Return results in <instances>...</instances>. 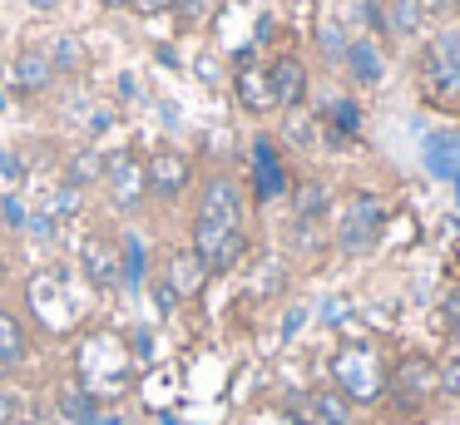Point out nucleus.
<instances>
[{
  "label": "nucleus",
  "mask_w": 460,
  "mask_h": 425,
  "mask_svg": "<svg viewBox=\"0 0 460 425\" xmlns=\"http://www.w3.org/2000/svg\"><path fill=\"white\" fill-rule=\"evenodd\" d=\"M248 178L233 168H208L199 178V198H193V217H189V247L203 257L213 277H228L248 262L252 252V233H248Z\"/></svg>",
  "instance_id": "f257e3e1"
},
{
  "label": "nucleus",
  "mask_w": 460,
  "mask_h": 425,
  "mask_svg": "<svg viewBox=\"0 0 460 425\" xmlns=\"http://www.w3.org/2000/svg\"><path fill=\"white\" fill-rule=\"evenodd\" d=\"M416 94L426 109L460 114V30H436L416 55Z\"/></svg>",
  "instance_id": "f03ea898"
},
{
  "label": "nucleus",
  "mask_w": 460,
  "mask_h": 425,
  "mask_svg": "<svg viewBox=\"0 0 460 425\" xmlns=\"http://www.w3.org/2000/svg\"><path fill=\"white\" fill-rule=\"evenodd\" d=\"M332 217H337V252L367 257V252H376L381 237H386L391 203H386V193H376V188H357V193H347L337 208H332Z\"/></svg>",
  "instance_id": "7ed1b4c3"
},
{
  "label": "nucleus",
  "mask_w": 460,
  "mask_h": 425,
  "mask_svg": "<svg viewBox=\"0 0 460 425\" xmlns=\"http://www.w3.org/2000/svg\"><path fill=\"white\" fill-rule=\"evenodd\" d=\"M386 371H391V361L381 356L376 341H341L337 351H332V385H337L351 405H381V395H386Z\"/></svg>",
  "instance_id": "20e7f679"
},
{
  "label": "nucleus",
  "mask_w": 460,
  "mask_h": 425,
  "mask_svg": "<svg viewBox=\"0 0 460 425\" xmlns=\"http://www.w3.org/2000/svg\"><path fill=\"white\" fill-rule=\"evenodd\" d=\"M436 395H440V366L430 361L426 351H406V356L391 361L386 395H381V405H386L391 415L416 421V415H426L430 405H436Z\"/></svg>",
  "instance_id": "39448f33"
},
{
  "label": "nucleus",
  "mask_w": 460,
  "mask_h": 425,
  "mask_svg": "<svg viewBox=\"0 0 460 425\" xmlns=\"http://www.w3.org/2000/svg\"><path fill=\"white\" fill-rule=\"evenodd\" d=\"M70 287H75V277L65 267H45V272H35L25 282V302H31L35 322L45 332H75L80 326V297Z\"/></svg>",
  "instance_id": "423d86ee"
},
{
  "label": "nucleus",
  "mask_w": 460,
  "mask_h": 425,
  "mask_svg": "<svg viewBox=\"0 0 460 425\" xmlns=\"http://www.w3.org/2000/svg\"><path fill=\"white\" fill-rule=\"evenodd\" d=\"M248 198L252 208H268L278 198L292 193V164L282 154V144L272 134H252V148H248Z\"/></svg>",
  "instance_id": "0eeeda50"
},
{
  "label": "nucleus",
  "mask_w": 460,
  "mask_h": 425,
  "mask_svg": "<svg viewBox=\"0 0 460 425\" xmlns=\"http://www.w3.org/2000/svg\"><path fill=\"white\" fill-rule=\"evenodd\" d=\"M144 183H149V203H179V198H189L193 183H199V164H193L189 148L159 144L144 158Z\"/></svg>",
  "instance_id": "6e6552de"
},
{
  "label": "nucleus",
  "mask_w": 460,
  "mask_h": 425,
  "mask_svg": "<svg viewBox=\"0 0 460 425\" xmlns=\"http://www.w3.org/2000/svg\"><path fill=\"white\" fill-rule=\"evenodd\" d=\"M104 198L119 217H139L144 203H149V183H144V158L134 148H119V154H104V178H100Z\"/></svg>",
  "instance_id": "1a4fd4ad"
},
{
  "label": "nucleus",
  "mask_w": 460,
  "mask_h": 425,
  "mask_svg": "<svg viewBox=\"0 0 460 425\" xmlns=\"http://www.w3.org/2000/svg\"><path fill=\"white\" fill-rule=\"evenodd\" d=\"M228 69H233V99H238V109L248 119H268V114H278V104H272V84H268V65L258 59V49L252 45H243V49H233V59H228Z\"/></svg>",
  "instance_id": "9d476101"
},
{
  "label": "nucleus",
  "mask_w": 460,
  "mask_h": 425,
  "mask_svg": "<svg viewBox=\"0 0 460 425\" xmlns=\"http://www.w3.org/2000/svg\"><path fill=\"white\" fill-rule=\"evenodd\" d=\"M55 84H60V75H55L50 49H45V45H21L11 55V65H5V94H11V99L35 104V99H45Z\"/></svg>",
  "instance_id": "9b49d317"
},
{
  "label": "nucleus",
  "mask_w": 460,
  "mask_h": 425,
  "mask_svg": "<svg viewBox=\"0 0 460 425\" xmlns=\"http://www.w3.org/2000/svg\"><path fill=\"white\" fill-rule=\"evenodd\" d=\"M75 272L94 287V292H119L124 272H119V237L110 233H84L80 237V252H75Z\"/></svg>",
  "instance_id": "f8f14e48"
},
{
  "label": "nucleus",
  "mask_w": 460,
  "mask_h": 425,
  "mask_svg": "<svg viewBox=\"0 0 460 425\" xmlns=\"http://www.w3.org/2000/svg\"><path fill=\"white\" fill-rule=\"evenodd\" d=\"M262 65H268V84H272V104H278V114L307 109V94H312V69H307V59L292 55V49H278V55H268Z\"/></svg>",
  "instance_id": "ddd939ff"
},
{
  "label": "nucleus",
  "mask_w": 460,
  "mask_h": 425,
  "mask_svg": "<svg viewBox=\"0 0 460 425\" xmlns=\"http://www.w3.org/2000/svg\"><path fill=\"white\" fill-rule=\"evenodd\" d=\"M159 277L164 282L173 287V297H179V302H199L203 297V287H208V267H203V257L193 252L189 243H179V247H169V252H164V262H159Z\"/></svg>",
  "instance_id": "4468645a"
},
{
  "label": "nucleus",
  "mask_w": 460,
  "mask_h": 425,
  "mask_svg": "<svg viewBox=\"0 0 460 425\" xmlns=\"http://www.w3.org/2000/svg\"><path fill=\"white\" fill-rule=\"evenodd\" d=\"M292 223H322V217H332V208H337V198H332V183L317 173L307 178H292Z\"/></svg>",
  "instance_id": "2eb2a0df"
},
{
  "label": "nucleus",
  "mask_w": 460,
  "mask_h": 425,
  "mask_svg": "<svg viewBox=\"0 0 460 425\" xmlns=\"http://www.w3.org/2000/svg\"><path fill=\"white\" fill-rule=\"evenodd\" d=\"M25 361H31V332L15 306L0 302V381H11Z\"/></svg>",
  "instance_id": "dca6fc26"
},
{
  "label": "nucleus",
  "mask_w": 460,
  "mask_h": 425,
  "mask_svg": "<svg viewBox=\"0 0 460 425\" xmlns=\"http://www.w3.org/2000/svg\"><path fill=\"white\" fill-rule=\"evenodd\" d=\"M317 119H322V128H327L332 144H357L361 128H367V109L357 104V94H337V99H327Z\"/></svg>",
  "instance_id": "f3484780"
},
{
  "label": "nucleus",
  "mask_w": 460,
  "mask_h": 425,
  "mask_svg": "<svg viewBox=\"0 0 460 425\" xmlns=\"http://www.w3.org/2000/svg\"><path fill=\"white\" fill-rule=\"evenodd\" d=\"M341 69H347L361 89H376L381 79H386V55H381V45L371 35H351L347 55H341Z\"/></svg>",
  "instance_id": "a211bd4d"
},
{
  "label": "nucleus",
  "mask_w": 460,
  "mask_h": 425,
  "mask_svg": "<svg viewBox=\"0 0 460 425\" xmlns=\"http://www.w3.org/2000/svg\"><path fill=\"white\" fill-rule=\"evenodd\" d=\"M420 164H426L430 178L450 183V178L460 173V134L456 128H436V134L420 138Z\"/></svg>",
  "instance_id": "6ab92c4d"
},
{
  "label": "nucleus",
  "mask_w": 460,
  "mask_h": 425,
  "mask_svg": "<svg viewBox=\"0 0 460 425\" xmlns=\"http://www.w3.org/2000/svg\"><path fill=\"white\" fill-rule=\"evenodd\" d=\"M302 415H307V425H351L357 405H351L337 385H317V391L302 395Z\"/></svg>",
  "instance_id": "aec40b11"
},
{
  "label": "nucleus",
  "mask_w": 460,
  "mask_h": 425,
  "mask_svg": "<svg viewBox=\"0 0 460 425\" xmlns=\"http://www.w3.org/2000/svg\"><path fill=\"white\" fill-rule=\"evenodd\" d=\"M100 178H104V154L94 144H80V148H70V154H65V164H60V183L65 188L90 193V188H100Z\"/></svg>",
  "instance_id": "412c9836"
},
{
  "label": "nucleus",
  "mask_w": 460,
  "mask_h": 425,
  "mask_svg": "<svg viewBox=\"0 0 460 425\" xmlns=\"http://www.w3.org/2000/svg\"><path fill=\"white\" fill-rule=\"evenodd\" d=\"M45 49H50V65L60 79H80L84 69H90V45H84L80 35H55Z\"/></svg>",
  "instance_id": "4be33fe9"
},
{
  "label": "nucleus",
  "mask_w": 460,
  "mask_h": 425,
  "mask_svg": "<svg viewBox=\"0 0 460 425\" xmlns=\"http://www.w3.org/2000/svg\"><path fill=\"white\" fill-rule=\"evenodd\" d=\"M119 272H124V292H139L149 282V247L139 233H119Z\"/></svg>",
  "instance_id": "5701e85b"
},
{
  "label": "nucleus",
  "mask_w": 460,
  "mask_h": 425,
  "mask_svg": "<svg viewBox=\"0 0 460 425\" xmlns=\"http://www.w3.org/2000/svg\"><path fill=\"white\" fill-rule=\"evenodd\" d=\"M381 15H386V35H396V40L420 35V25H426V5L420 0H381Z\"/></svg>",
  "instance_id": "b1692460"
},
{
  "label": "nucleus",
  "mask_w": 460,
  "mask_h": 425,
  "mask_svg": "<svg viewBox=\"0 0 460 425\" xmlns=\"http://www.w3.org/2000/svg\"><path fill=\"white\" fill-rule=\"evenodd\" d=\"M40 213L45 217H50V223H70V217H80L84 213V193H80V188H55V193H50V203H45L40 208Z\"/></svg>",
  "instance_id": "393cba45"
},
{
  "label": "nucleus",
  "mask_w": 460,
  "mask_h": 425,
  "mask_svg": "<svg viewBox=\"0 0 460 425\" xmlns=\"http://www.w3.org/2000/svg\"><path fill=\"white\" fill-rule=\"evenodd\" d=\"M60 411H65V421L84 425L94 411H100V401H94L90 391H80V385H70V391H60Z\"/></svg>",
  "instance_id": "a878e982"
},
{
  "label": "nucleus",
  "mask_w": 460,
  "mask_h": 425,
  "mask_svg": "<svg viewBox=\"0 0 460 425\" xmlns=\"http://www.w3.org/2000/svg\"><path fill=\"white\" fill-rule=\"evenodd\" d=\"M347 30L337 25V20H327V25L317 30V49H322V59H327V65H341V55H347Z\"/></svg>",
  "instance_id": "bb28decb"
},
{
  "label": "nucleus",
  "mask_w": 460,
  "mask_h": 425,
  "mask_svg": "<svg viewBox=\"0 0 460 425\" xmlns=\"http://www.w3.org/2000/svg\"><path fill=\"white\" fill-rule=\"evenodd\" d=\"M173 20H179L183 30H199L213 20V0H173Z\"/></svg>",
  "instance_id": "cd10ccee"
},
{
  "label": "nucleus",
  "mask_w": 460,
  "mask_h": 425,
  "mask_svg": "<svg viewBox=\"0 0 460 425\" xmlns=\"http://www.w3.org/2000/svg\"><path fill=\"white\" fill-rule=\"evenodd\" d=\"M144 287H149V302H154V312H159V316H173V306H179V297H173V287L159 277V267L149 272V282H144Z\"/></svg>",
  "instance_id": "c85d7f7f"
},
{
  "label": "nucleus",
  "mask_w": 460,
  "mask_h": 425,
  "mask_svg": "<svg viewBox=\"0 0 460 425\" xmlns=\"http://www.w3.org/2000/svg\"><path fill=\"white\" fill-rule=\"evenodd\" d=\"M440 322H446L450 336H460V282H450L440 292Z\"/></svg>",
  "instance_id": "c756f323"
},
{
  "label": "nucleus",
  "mask_w": 460,
  "mask_h": 425,
  "mask_svg": "<svg viewBox=\"0 0 460 425\" xmlns=\"http://www.w3.org/2000/svg\"><path fill=\"white\" fill-rule=\"evenodd\" d=\"M440 366V395H450V401H460V356H446Z\"/></svg>",
  "instance_id": "7c9ffc66"
},
{
  "label": "nucleus",
  "mask_w": 460,
  "mask_h": 425,
  "mask_svg": "<svg viewBox=\"0 0 460 425\" xmlns=\"http://www.w3.org/2000/svg\"><path fill=\"white\" fill-rule=\"evenodd\" d=\"M25 217H31V213L21 208V198H15V193H5V198H0V223L11 227V233H21V227H25Z\"/></svg>",
  "instance_id": "2f4dec72"
},
{
  "label": "nucleus",
  "mask_w": 460,
  "mask_h": 425,
  "mask_svg": "<svg viewBox=\"0 0 460 425\" xmlns=\"http://www.w3.org/2000/svg\"><path fill=\"white\" fill-rule=\"evenodd\" d=\"M129 15H139V20H159V15H173V0H129Z\"/></svg>",
  "instance_id": "473e14b6"
},
{
  "label": "nucleus",
  "mask_w": 460,
  "mask_h": 425,
  "mask_svg": "<svg viewBox=\"0 0 460 425\" xmlns=\"http://www.w3.org/2000/svg\"><path fill=\"white\" fill-rule=\"evenodd\" d=\"M307 322V306H292L288 312V322H282V336H297V326Z\"/></svg>",
  "instance_id": "72a5a7b5"
},
{
  "label": "nucleus",
  "mask_w": 460,
  "mask_h": 425,
  "mask_svg": "<svg viewBox=\"0 0 460 425\" xmlns=\"http://www.w3.org/2000/svg\"><path fill=\"white\" fill-rule=\"evenodd\" d=\"M65 0H25V10H35V15H55Z\"/></svg>",
  "instance_id": "f704fd0d"
},
{
  "label": "nucleus",
  "mask_w": 460,
  "mask_h": 425,
  "mask_svg": "<svg viewBox=\"0 0 460 425\" xmlns=\"http://www.w3.org/2000/svg\"><path fill=\"white\" fill-rule=\"evenodd\" d=\"M0 425H15V395H0Z\"/></svg>",
  "instance_id": "c9c22d12"
},
{
  "label": "nucleus",
  "mask_w": 460,
  "mask_h": 425,
  "mask_svg": "<svg viewBox=\"0 0 460 425\" xmlns=\"http://www.w3.org/2000/svg\"><path fill=\"white\" fill-rule=\"evenodd\" d=\"M84 425H124V421H119V415H114V411H94V415H90V421H84Z\"/></svg>",
  "instance_id": "e433bc0d"
},
{
  "label": "nucleus",
  "mask_w": 460,
  "mask_h": 425,
  "mask_svg": "<svg viewBox=\"0 0 460 425\" xmlns=\"http://www.w3.org/2000/svg\"><path fill=\"white\" fill-rule=\"evenodd\" d=\"M104 10H110V15H119V10H129V0H100Z\"/></svg>",
  "instance_id": "4c0bfd02"
},
{
  "label": "nucleus",
  "mask_w": 460,
  "mask_h": 425,
  "mask_svg": "<svg viewBox=\"0 0 460 425\" xmlns=\"http://www.w3.org/2000/svg\"><path fill=\"white\" fill-rule=\"evenodd\" d=\"M450 183H456V203H460V173H456V178H450Z\"/></svg>",
  "instance_id": "58836bf2"
},
{
  "label": "nucleus",
  "mask_w": 460,
  "mask_h": 425,
  "mask_svg": "<svg viewBox=\"0 0 460 425\" xmlns=\"http://www.w3.org/2000/svg\"><path fill=\"white\" fill-rule=\"evenodd\" d=\"M5 104H11V94H5V89H0V109H5Z\"/></svg>",
  "instance_id": "ea45409f"
},
{
  "label": "nucleus",
  "mask_w": 460,
  "mask_h": 425,
  "mask_svg": "<svg viewBox=\"0 0 460 425\" xmlns=\"http://www.w3.org/2000/svg\"><path fill=\"white\" fill-rule=\"evenodd\" d=\"M164 425H179V421H173V415H164Z\"/></svg>",
  "instance_id": "a19ab883"
},
{
  "label": "nucleus",
  "mask_w": 460,
  "mask_h": 425,
  "mask_svg": "<svg viewBox=\"0 0 460 425\" xmlns=\"http://www.w3.org/2000/svg\"><path fill=\"white\" fill-rule=\"evenodd\" d=\"M0 158H5V148H0Z\"/></svg>",
  "instance_id": "79ce46f5"
}]
</instances>
